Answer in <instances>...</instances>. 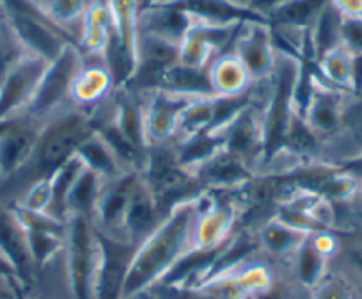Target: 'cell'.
I'll use <instances>...</instances> for the list:
<instances>
[{
	"mask_svg": "<svg viewBox=\"0 0 362 299\" xmlns=\"http://www.w3.org/2000/svg\"><path fill=\"white\" fill-rule=\"evenodd\" d=\"M137 26L139 33L153 34L180 45L192 26V16L169 2H162L139 11Z\"/></svg>",
	"mask_w": 362,
	"mask_h": 299,
	"instance_id": "cell-24",
	"label": "cell"
},
{
	"mask_svg": "<svg viewBox=\"0 0 362 299\" xmlns=\"http://www.w3.org/2000/svg\"><path fill=\"white\" fill-rule=\"evenodd\" d=\"M177 62H180V45L153 34L139 33L135 68L123 88L139 96L160 91L167 69Z\"/></svg>",
	"mask_w": 362,
	"mask_h": 299,
	"instance_id": "cell-10",
	"label": "cell"
},
{
	"mask_svg": "<svg viewBox=\"0 0 362 299\" xmlns=\"http://www.w3.org/2000/svg\"><path fill=\"white\" fill-rule=\"evenodd\" d=\"M160 2H163V0H137V8L139 11H142V9H148L151 6L160 4Z\"/></svg>",
	"mask_w": 362,
	"mask_h": 299,
	"instance_id": "cell-56",
	"label": "cell"
},
{
	"mask_svg": "<svg viewBox=\"0 0 362 299\" xmlns=\"http://www.w3.org/2000/svg\"><path fill=\"white\" fill-rule=\"evenodd\" d=\"M308 237V234L288 227L277 218L267 219L256 228V239L261 253L272 262H288Z\"/></svg>",
	"mask_w": 362,
	"mask_h": 299,
	"instance_id": "cell-26",
	"label": "cell"
},
{
	"mask_svg": "<svg viewBox=\"0 0 362 299\" xmlns=\"http://www.w3.org/2000/svg\"><path fill=\"white\" fill-rule=\"evenodd\" d=\"M4 16L23 50L30 55L52 62L64 52L68 45H75L71 38L59 29L40 9L34 0H2Z\"/></svg>",
	"mask_w": 362,
	"mask_h": 299,
	"instance_id": "cell-5",
	"label": "cell"
},
{
	"mask_svg": "<svg viewBox=\"0 0 362 299\" xmlns=\"http://www.w3.org/2000/svg\"><path fill=\"white\" fill-rule=\"evenodd\" d=\"M316 69L320 79L327 84L354 95V54H350L343 45L320 57L316 61Z\"/></svg>",
	"mask_w": 362,
	"mask_h": 299,
	"instance_id": "cell-33",
	"label": "cell"
},
{
	"mask_svg": "<svg viewBox=\"0 0 362 299\" xmlns=\"http://www.w3.org/2000/svg\"><path fill=\"white\" fill-rule=\"evenodd\" d=\"M98 134L102 135L103 141L109 145V148L112 150V154L116 155V159L119 161L121 168L124 171H137L141 173L144 169L146 164V155L142 152H139L134 145L127 139V135L119 130L114 121L103 125L98 130Z\"/></svg>",
	"mask_w": 362,
	"mask_h": 299,
	"instance_id": "cell-40",
	"label": "cell"
},
{
	"mask_svg": "<svg viewBox=\"0 0 362 299\" xmlns=\"http://www.w3.org/2000/svg\"><path fill=\"white\" fill-rule=\"evenodd\" d=\"M137 298H139V299H155L151 294H149V292H144V294L137 295Z\"/></svg>",
	"mask_w": 362,
	"mask_h": 299,
	"instance_id": "cell-58",
	"label": "cell"
},
{
	"mask_svg": "<svg viewBox=\"0 0 362 299\" xmlns=\"http://www.w3.org/2000/svg\"><path fill=\"white\" fill-rule=\"evenodd\" d=\"M190 171L196 175L204 191L240 189L257 175L252 166L224 148Z\"/></svg>",
	"mask_w": 362,
	"mask_h": 299,
	"instance_id": "cell-19",
	"label": "cell"
},
{
	"mask_svg": "<svg viewBox=\"0 0 362 299\" xmlns=\"http://www.w3.org/2000/svg\"><path fill=\"white\" fill-rule=\"evenodd\" d=\"M114 34V20L109 4L103 0H93L82 20L78 48L87 57H102Z\"/></svg>",
	"mask_w": 362,
	"mask_h": 299,
	"instance_id": "cell-25",
	"label": "cell"
},
{
	"mask_svg": "<svg viewBox=\"0 0 362 299\" xmlns=\"http://www.w3.org/2000/svg\"><path fill=\"white\" fill-rule=\"evenodd\" d=\"M201 200L203 196L173 208L158 228L137 246L124 280V299L148 292L160 283L187 253L192 252Z\"/></svg>",
	"mask_w": 362,
	"mask_h": 299,
	"instance_id": "cell-2",
	"label": "cell"
},
{
	"mask_svg": "<svg viewBox=\"0 0 362 299\" xmlns=\"http://www.w3.org/2000/svg\"><path fill=\"white\" fill-rule=\"evenodd\" d=\"M141 180V173L127 171L112 180H107L100 194L98 207L95 214V227L102 234L112 237H124L123 221L128 203L134 194L135 186ZM127 239V237H124Z\"/></svg>",
	"mask_w": 362,
	"mask_h": 299,
	"instance_id": "cell-17",
	"label": "cell"
},
{
	"mask_svg": "<svg viewBox=\"0 0 362 299\" xmlns=\"http://www.w3.org/2000/svg\"><path fill=\"white\" fill-rule=\"evenodd\" d=\"M315 244V248L322 253L325 259L332 260L336 256L337 249H339V234L334 230H323V232H316V234L309 235Z\"/></svg>",
	"mask_w": 362,
	"mask_h": 299,
	"instance_id": "cell-50",
	"label": "cell"
},
{
	"mask_svg": "<svg viewBox=\"0 0 362 299\" xmlns=\"http://www.w3.org/2000/svg\"><path fill=\"white\" fill-rule=\"evenodd\" d=\"M110 13H112L114 29L121 45L135 57L139 36V8L137 0H107Z\"/></svg>",
	"mask_w": 362,
	"mask_h": 299,
	"instance_id": "cell-39",
	"label": "cell"
},
{
	"mask_svg": "<svg viewBox=\"0 0 362 299\" xmlns=\"http://www.w3.org/2000/svg\"><path fill=\"white\" fill-rule=\"evenodd\" d=\"M100 241V267L93 299H124V280L137 246L124 237L96 230Z\"/></svg>",
	"mask_w": 362,
	"mask_h": 299,
	"instance_id": "cell-12",
	"label": "cell"
},
{
	"mask_svg": "<svg viewBox=\"0 0 362 299\" xmlns=\"http://www.w3.org/2000/svg\"><path fill=\"white\" fill-rule=\"evenodd\" d=\"M116 82L102 57L83 55V64L71 86V103L80 109H95L116 91Z\"/></svg>",
	"mask_w": 362,
	"mask_h": 299,
	"instance_id": "cell-21",
	"label": "cell"
},
{
	"mask_svg": "<svg viewBox=\"0 0 362 299\" xmlns=\"http://www.w3.org/2000/svg\"><path fill=\"white\" fill-rule=\"evenodd\" d=\"M0 252L15 266L20 281L25 288V298L29 299L36 288L37 271L29 252L27 232L13 208L2 203H0Z\"/></svg>",
	"mask_w": 362,
	"mask_h": 299,
	"instance_id": "cell-16",
	"label": "cell"
},
{
	"mask_svg": "<svg viewBox=\"0 0 362 299\" xmlns=\"http://www.w3.org/2000/svg\"><path fill=\"white\" fill-rule=\"evenodd\" d=\"M141 98L144 103L146 135L149 145L174 141L180 127L181 113L194 98L167 91H153L142 95Z\"/></svg>",
	"mask_w": 362,
	"mask_h": 299,
	"instance_id": "cell-18",
	"label": "cell"
},
{
	"mask_svg": "<svg viewBox=\"0 0 362 299\" xmlns=\"http://www.w3.org/2000/svg\"><path fill=\"white\" fill-rule=\"evenodd\" d=\"M211 121H214V96L194 98L181 113L176 139L189 137L199 132H210Z\"/></svg>",
	"mask_w": 362,
	"mask_h": 299,
	"instance_id": "cell-42",
	"label": "cell"
},
{
	"mask_svg": "<svg viewBox=\"0 0 362 299\" xmlns=\"http://www.w3.org/2000/svg\"><path fill=\"white\" fill-rule=\"evenodd\" d=\"M52 201V186L50 179L40 180V182L34 184L16 205L18 207L27 208V210L34 212H47L48 207H50Z\"/></svg>",
	"mask_w": 362,
	"mask_h": 299,
	"instance_id": "cell-48",
	"label": "cell"
},
{
	"mask_svg": "<svg viewBox=\"0 0 362 299\" xmlns=\"http://www.w3.org/2000/svg\"><path fill=\"white\" fill-rule=\"evenodd\" d=\"M229 52H233L243 62L254 84L268 81L274 72L277 57V50L274 47V40H272L270 23H243L236 33Z\"/></svg>",
	"mask_w": 362,
	"mask_h": 299,
	"instance_id": "cell-13",
	"label": "cell"
},
{
	"mask_svg": "<svg viewBox=\"0 0 362 299\" xmlns=\"http://www.w3.org/2000/svg\"><path fill=\"white\" fill-rule=\"evenodd\" d=\"M208 72L215 96H242L254 86L250 73L233 52L217 55L208 66Z\"/></svg>",
	"mask_w": 362,
	"mask_h": 299,
	"instance_id": "cell-28",
	"label": "cell"
},
{
	"mask_svg": "<svg viewBox=\"0 0 362 299\" xmlns=\"http://www.w3.org/2000/svg\"><path fill=\"white\" fill-rule=\"evenodd\" d=\"M41 123L29 116H18L0 137V180L15 175L33 155L40 137Z\"/></svg>",
	"mask_w": 362,
	"mask_h": 299,
	"instance_id": "cell-20",
	"label": "cell"
},
{
	"mask_svg": "<svg viewBox=\"0 0 362 299\" xmlns=\"http://www.w3.org/2000/svg\"><path fill=\"white\" fill-rule=\"evenodd\" d=\"M174 142H176L180 164L187 169L197 168L224 148L221 135L211 132H199L189 137L174 139Z\"/></svg>",
	"mask_w": 362,
	"mask_h": 299,
	"instance_id": "cell-37",
	"label": "cell"
},
{
	"mask_svg": "<svg viewBox=\"0 0 362 299\" xmlns=\"http://www.w3.org/2000/svg\"><path fill=\"white\" fill-rule=\"evenodd\" d=\"M163 2H169V0H163ZM238 2H242V0H238ZM160 4H162V2H160ZM242 4H243V2H242Z\"/></svg>",
	"mask_w": 362,
	"mask_h": 299,
	"instance_id": "cell-59",
	"label": "cell"
},
{
	"mask_svg": "<svg viewBox=\"0 0 362 299\" xmlns=\"http://www.w3.org/2000/svg\"><path fill=\"white\" fill-rule=\"evenodd\" d=\"M288 2H291V0H249V6L252 9H256L257 13H261V15L267 16L268 13L274 11V9L279 8V6L288 4Z\"/></svg>",
	"mask_w": 362,
	"mask_h": 299,
	"instance_id": "cell-54",
	"label": "cell"
},
{
	"mask_svg": "<svg viewBox=\"0 0 362 299\" xmlns=\"http://www.w3.org/2000/svg\"><path fill=\"white\" fill-rule=\"evenodd\" d=\"M339 249L330 267L344 274L362 295V230L339 234Z\"/></svg>",
	"mask_w": 362,
	"mask_h": 299,
	"instance_id": "cell-36",
	"label": "cell"
},
{
	"mask_svg": "<svg viewBox=\"0 0 362 299\" xmlns=\"http://www.w3.org/2000/svg\"><path fill=\"white\" fill-rule=\"evenodd\" d=\"M330 6L343 18H362V0H330Z\"/></svg>",
	"mask_w": 362,
	"mask_h": 299,
	"instance_id": "cell-51",
	"label": "cell"
},
{
	"mask_svg": "<svg viewBox=\"0 0 362 299\" xmlns=\"http://www.w3.org/2000/svg\"><path fill=\"white\" fill-rule=\"evenodd\" d=\"M341 22H343V16L330 4L318 16L311 29V43L315 48L316 61L341 45Z\"/></svg>",
	"mask_w": 362,
	"mask_h": 299,
	"instance_id": "cell-41",
	"label": "cell"
},
{
	"mask_svg": "<svg viewBox=\"0 0 362 299\" xmlns=\"http://www.w3.org/2000/svg\"><path fill=\"white\" fill-rule=\"evenodd\" d=\"M34 2L78 47L83 15H86L87 8H89L93 0H34Z\"/></svg>",
	"mask_w": 362,
	"mask_h": 299,
	"instance_id": "cell-32",
	"label": "cell"
},
{
	"mask_svg": "<svg viewBox=\"0 0 362 299\" xmlns=\"http://www.w3.org/2000/svg\"><path fill=\"white\" fill-rule=\"evenodd\" d=\"M59 262L68 299H93L100 267V241L90 219L78 214L68 215L64 248Z\"/></svg>",
	"mask_w": 362,
	"mask_h": 299,
	"instance_id": "cell-4",
	"label": "cell"
},
{
	"mask_svg": "<svg viewBox=\"0 0 362 299\" xmlns=\"http://www.w3.org/2000/svg\"><path fill=\"white\" fill-rule=\"evenodd\" d=\"M27 242H29V252L34 266L40 273L48 262H52L61 253L62 246H64V237L45 234V232H27Z\"/></svg>",
	"mask_w": 362,
	"mask_h": 299,
	"instance_id": "cell-44",
	"label": "cell"
},
{
	"mask_svg": "<svg viewBox=\"0 0 362 299\" xmlns=\"http://www.w3.org/2000/svg\"><path fill=\"white\" fill-rule=\"evenodd\" d=\"M250 299H309V292L304 290L286 269V262L279 264L276 281L264 292H259Z\"/></svg>",
	"mask_w": 362,
	"mask_h": 299,
	"instance_id": "cell-46",
	"label": "cell"
},
{
	"mask_svg": "<svg viewBox=\"0 0 362 299\" xmlns=\"http://www.w3.org/2000/svg\"><path fill=\"white\" fill-rule=\"evenodd\" d=\"M329 267L330 260L325 259L315 248L311 237L305 239L298 246L297 252L293 253V256L286 262V269L290 276L308 292H311L322 281V278L329 273Z\"/></svg>",
	"mask_w": 362,
	"mask_h": 299,
	"instance_id": "cell-30",
	"label": "cell"
},
{
	"mask_svg": "<svg viewBox=\"0 0 362 299\" xmlns=\"http://www.w3.org/2000/svg\"><path fill=\"white\" fill-rule=\"evenodd\" d=\"M105 182L107 180L96 175L95 171L83 168L68 196V215L78 214L95 222L96 207H98L100 194Z\"/></svg>",
	"mask_w": 362,
	"mask_h": 299,
	"instance_id": "cell-34",
	"label": "cell"
},
{
	"mask_svg": "<svg viewBox=\"0 0 362 299\" xmlns=\"http://www.w3.org/2000/svg\"><path fill=\"white\" fill-rule=\"evenodd\" d=\"M11 208L27 232H45V234L66 237V222L52 218L48 212L27 210V208L18 207V205H13Z\"/></svg>",
	"mask_w": 362,
	"mask_h": 299,
	"instance_id": "cell-45",
	"label": "cell"
},
{
	"mask_svg": "<svg viewBox=\"0 0 362 299\" xmlns=\"http://www.w3.org/2000/svg\"><path fill=\"white\" fill-rule=\"evenodd\" d=\"M169 4L183 9L192 18L215 26H243L252 22L270 23L267 16L238 0H169Z\"/></svg>",
	"mask_w": 362,
	"mask_h": 299,
	"instance_id": "cell-22",
	"label": "cell"
},
{
	"mask_svg": "<svg viewBox=\"0 0 362 299\" xmlns=\"http://www.w3.org/2000/svg\"><path fill=\"white\" fill-rule=\"evenodd\" d=\"M132 299H139V298H132Z\"/></svg>",
	"mask_w": 362,
	"mask_h": 299,
	"instance_id": "cell-60",
	"label": "cell"
},
{
	"mask_svg": "<svg viewBox=\"0 0 362 299\" xmlns=\"http://www.w3.org/2000/svg\"><path fill=\"white\" fill-rule=\"evenodd\" d=\"M48 61L25 54L0 81V118L25 114L47 72Z\"/></svg>",
	"mask_w": 362,
	"mask_h": 299,
	"instance_id": "cell-11",
	"label": "cell"
},
{
	"mask_svg": "<svg viewBox=\"0 0 362 299\" xmlns=\"http://www.w3.org/2000/svg\"><path fill=\"white\" fill-rule=\"evenodd\" d=\"M83 164L78 157H73L66 162L62 168H59L54 175L50 176V186H52V201L48 207V214L52 218L64 221L68 219V196L71 193V187L78 175L82 173Z\"/></svg>",
	"mask_w": 362,
	"mask_h": 299,
	"instance_id": "cell-38",
	"label": "cell"
},
{
	"mask_svg": "<svg viewBox=\"0 0 362 299\" xmlns=\"http://www.w3.org/2000/svg\"><path fill=\"white\" fill-rule=\"evenodd\" d=\"M298 77V59L277 52L276 66L267 82L263 98V159L257 173L283 152L288 128L295 116V86Z\"/></svg>",
	"mask_w": 362,
	"mask_h": 299,
	"instance_id": "cell-3",
	"label": "cell"
},
{
	"mask_svg": "<svg viewBox=\"0 0 362 299\" xmlns=\"http://www.w3.org/2000/svg\"><path fill=\"white\" fill-rule=\"evenodd\" d=\"M337 166H339L341 171H344L346 175L354 176L358 184H362V152L361 154L354 155V157H350L348 161L341 162V164H337Z\"/></svg>",
	"mask_w": 362,
	"mask_h": 299,
	"instance_id": "cell-53",
	"label": "cell"
},
{
	"mask_svg": "<svg viewBox=\"0 0 362 299\" xmlns=\"http://www.w3.org/2000/svg\"><path fill=\"white\" fill-rule=\"evenodd\" d=\"M240 189L206 191L203 194L194 249H217L235 235L240 222Z\"/></svg>",
	"mask_w": 362,
	"mask_h": 299,
	"instance_id": "cell-7",
	"label": "cell"
},
{
	"mask_svg": "<svg viewBox=\"0 0 362 299\" xmlns=\"http://www.w3.org/2000/svg\"><path fill=\"white\" fill-rule=\"evenodd\" d=\"M309 299H362V295L344 274L329 267V273L309 292Z\"/></svg>",
	"mask_w": 362,
	"mask_h": 299,
	"instance_id": "cell-43",
	"label": "cell"
},
{
	"mask_svg": "<svg viewBox=\"0 0 362 299\" xmlns=\"http://www.w3.org/2000/svg\"><path fill=\"white\" fill-rule=\"evenodd\" d=\"M4 20V2L0 0V22Z\"/></svg>",
	"mask_w": 362,
	"mask_h": 299,
	"instance_id": "cell-57",
	"label": "cell"
},
{
	"mask_svg": "<svg viewBox=\"0 0 362 299\" xmlns=\"http://www.w3.org/2000/svg\"><path fill=\"white\" fill-rule=\"evenodd\" d=\"M25 54L27 52L23 50L22 43L15 36L4 16V20L0 22V81Z\"/></svg>",
	"mask_w": 362,
	"mask_h": 299,
	"instance_id": "cell-47",
	"label": "cell"
},
{
	"mask_svg": "<svg viewBox=\"0 0 362 299\" xmlns=\"http://www.w3.org/2000/svg\"><path fill=\"white\" fill-rule=\"evenodd\" d=\"M279 264L272 262L261 253L236 269L208 278L196 288L211 299H250L276 281Z\"/></svg>",
	"mask_w": 362,
	"mask_h": 299,
	"instance_id": "cell-9",
	"label": "cell"
},
{
	"mask_svg": "<svg viewBox=\"0 0 362 299\" xmlns=\"http://www.w3.org/2000/svg\"><path fill=\"white\" fill-rule=\"evenodd\" d=\"M162 221L163 215L156 205L155 196L141 176L130 198L127 214H124L123 235L135 246H139L158 228Z\"/></svg>",
	"mask_w": 362,
	"mask_h": 299,
	"instance_id": "cell-23",
	"label": "cell"
},
{
	"mask_svg": "<svg viewBox=\"0 0 362 299\" xmlns=\"http://www.w3.org/2000/svg\"><path fill=\"white\" fill-rule=\"evenodd\" d=\"M341 45L350 54L362 55V18H343V22H341Z\"/></svg>",
	"mask_w": 362,
	"mask_h": 299,
	"instance_id": "cell-49",
	"label": "cell"
},
{
	"mask_svg": "<svg viewBox=\"0 0 362 299\" xmlns=\"http://www.w3.org/2000/svg\"><path fill=\"white\" fill-rule=\"evenodd\" d=\"M114 106H116V118L114 123L127 135L128 141L148 157L149 141L146 135L144 121V103L135 93L124 88H117L114 91Z\"/></svg>",
	"mask_w": 362,
	"mask_h": 299,
	"instance_id": "cell-27",
	"label": "cell"
},
{
	"mask_svg": "<svg viewBox=\"0 0 362 299\" xmlns=\"http://www.w3.org/2000/svg\"><path fill=\"white\" fill-rule=\"evenodd\" d=\"M0 299H27L25 290L18 281L0 276Z\"/></svg>",
	"mask_w": 362,
	"mask_h": 299,
	"instance_id": "cell-52",
	"label": "cell"
},
{
	"mask_svg": "<svg viewBox=\"0 0 362 299\" xmlns=\"http://www.w3.org/2000/svg\"><path fill=\"white\" fill-rule=\"evenodd\" d=\"M267 82L254 84V100L243 107L221 132L224 150L235 154L254 169H259L263 159L264 132H263V98L267 91Z\"/></svg>",
	"mask_w": 362,
	"mask_h": 299,
	"instance_id": "cell-8",
	"label": "cell"
},
{
	"mask_svg": "<svg viewBox=\"0 0 362 299\" xmlns=\"http://www.w3.org/2000/svg\"><path fill=\"white\" fill-rule=\"evenodd\" d=\"M242 26H215L192 18L189 33L180 43V62L192 68H208L217 55L231 50Z\"/></svg>",
	"mask_w": 362,
	"mask_h": 299,
	"instance_id": "cell-14",
	"label": "cell"
},
{
	"mask_svg": "<svg viewBox=\"0 0 362 299\" xmlns=\"http://www.w3.org/2000/svg\"><path fill=\"white\" fill-rule=\"evenodd\" d=\"M0 276L11 278V280L18 281V283L22 285V281H20V276H18V273H16L15 266H13V264L9 262L8 256H6L2 252H0ZM22 287H23V285H22ZM23 290H25V288H23Z\"/></svg>",
	"mask_w": 362,
	"mask_h": 299,
	"instance_id": "cell-55",
	"label": "cell"
},
{
	"mask_svg": "<svg viewBox=\"0 0 362 299\" xmlns=\"http://www.w3.org/2000/svg\"><path fill=\"white\" fill-rule=\"evenodd\" d=\"M329 4L330 0H291L288 4H283L270 11L267 16L272 27L304 33V30L313 29L318 16Z\"/></svg>",
	"mask_w": 362,
	"mask_h": 299,
	"instance_id": "cell-31",
	"label": "cell"
},
{
	"mask_svg": "<svg viewBox=\"0 0 362 299\" xmlns=\"http://www.w3.org/2000/svg\"><path fill=\"white\" fill-rule=\"evenodd\" d=\"M76 157L82 161L83 168L95 171L96 175L102 176L103 180H112L116 179V176L127 173L121 168L119 161H117L116 155L112 154V150L109 148V145L103 141V137L98 132L90 135V137L80 146L78 152H76Z\"/></svg>",
	"mask_w": 362,
	"mask_h": 299,
	"instance_id": "cell-35",
	"label": "cell"
},
{
	"mask_svg": "<svg viewBox=\"0 0 362 299\" xmlns=\"http://www.w3.org/2000/svg\"><path fill=\"white\" fill-rule=\"evenodd\" d=\"M351 95L339 91L322 81L318 75L313 89L311 100L304 113V120L309 127L323 139V145L330 139L337 137L343 130L344 111H346L348 100Z\"/></svg>",
	"mask_w": 362,
	"mask_h": 299,
	"instance_id": "cell-15",
	"label": "cell"
},
{
	"mask_svg": "<svg viewBox=\"0 0 362 299\" xmlns=\"http://www.w3.org/2000/svg\"><path fill=\"white\" fill-rule=\"evenodd\" d=\"M160 91L174 93L187 98H206L215 96L208 68H192L177 62L167 69Z\"/></svg>",
	"mask_w": 362,
	"mask_h": 299,
	"instance_id": "cell-29",
	"label": "cell"
},
{
	"mask_svg": "<svg viewBox=\"0 0 362 299\" xmlns=\"http://www.w3.org/2000/svg\"><path fill=\"white\" fill-rule=\"evenodd\" d=\"M82 64L83 54L76 45H68L57 59L48 62L25 116L43 123L55 113L71 106V86Z\"/></svg>",
	"mask_w": 362,
	"mask_h": 299,
	"instance_id": "cell-6",
	"label": "cell"
},
{
	"mask_svg": "<svg viewBox=\"0 0 362 299\" xmlns=\"http://www.w3.org/2000/svg\"><path fill=\"white\" fill-rule=\"evenodd\" d=\"M116 118L114 95L95 109L68 106L41 123L33 155L22 169L0 180V203L13 207L40 180H47L73 159L80 146Z\"/></svg>",
	"mask_w": 362,
	"mask_h": 299,
	"instance_id": "cell-1",
	"label": "cell"
}]
</instances>
